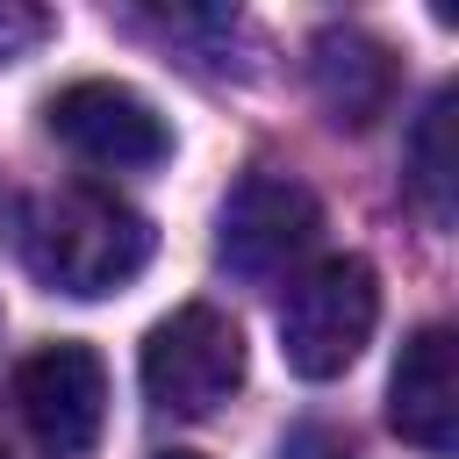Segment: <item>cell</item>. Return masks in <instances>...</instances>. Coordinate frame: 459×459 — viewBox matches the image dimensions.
Masks as SVG:
<instances>
[{"instance_id":"10","label":"cell","mask_w":459,"mask_h":459,"mask_svg":"<svg viewBox=\"0 0 459 459\" xmlns=\"http://www.w3.org/2000/svg\"><path fill=\"white\" fill-rule=\"evenodd\" d=\"M43 29H50V22H43L36 7H7V0H0V65H7V57H22Z\"/></svg>"},{"instance_id":"5","label":"cell","mask_w":459,"mask_h":459,"mask_svg":"<svg viewBox=\"0 0 459 459\" xmlns=\"http://www.w3.org/2000/svg\"><path fill=\"white\" fill-rule=\"evenodd\" d=\"M14 409L50 459H86L108 430V366L93 344H43L14 366Z\"/></svg>"},{"instance_id":"6","label":"cell","mask_w":459,"mask_h":459,"mask_svg":"<svg viewBox=\"0 0 459 459\" xmlns=\"http://www.w3.org/2000/svg\"><path fill=\"white\" fill-rule=\"evenodd\" d=\"M50 136L65 151H79L86 165H108V172H151L172 158V129L165 115L122 86V79H72L65 93H50Z\"/></svg>"},{"instance_id":"3","label":"cell","mask_w":459,"mask_h":459,"mask_svg":"<svg viewBox=\"0 0 459 459\" xmlns=\"http://www.w3.org/2000/svg\"><path fill=\"white\" fill-rule=\"evenodd\" d=\"M136 373H143V394L165 416H215L244 387V330L222 308L186 301L143 337V366Z\"/></svg>"},{"instance_id":"8","label":"cell","mask_w":459,"mask_h":459,"mask_svg":"<svg viewBox=\"0 0 459 459\" xmlns=\"http://www.w3.org/2000/svg\"><path fill=\"white\" fill-rule=\"evenodd\" d=\"M308 86H316V100L337 129H366L394 100V50L366 29H351V22L323 29L308 43Z\"/></svg>"},{"instance_id":"9","label":"cell","mask_w":459,"mask_h":459,"mask_svg":"<svg viewBox=\"0 0 459 459\" xmlns=\"http://www.w3.org/2000/svg\"><path fill=\"white\" fill-rule=\"evenodd\" d=\"M452 179H459V151H452V86H445L409 129V194L437 230L452 222Z\"/></svg>"},{"instance_id":"7","label":"cell","mask_w":459,"mask_h":459,"mask_svg":"<svg viewBox=\"0 0 459 459\" xmlns=\"http://www.w3.org/2000/svg\"><path fill=\"white\" fill-rule=\"evenodd\" d=\"M387 423L402 430V445L452 459V445H459V373H452V330L445 323H423L402 344L394 380H387Z\"/></svg>"},{"instance_id":"11","label":"cell","mask_w":459,"mask_h":459,"mask_svg":"<svg viewBox=\"0 0 459 459\" xmlns=\"http://www.w3.org/2000/svg\"><path fill=\"white\" fill-rule=\"evenodd\" d=\"M158 459H201V452H158Z\"/></svg>"},{"instance_id":"2","label":"cell","mask_w":459,"mask_h":459,"mask_svg":"<svg viewBox=\"0 0 459 459\" xmlns=\"http://www.w3.org/2000/svg\"><path fill=\"white\" fill-rule=\"evenodd\" d=\"M380 323V280L366 258H316L287 280L280 301V359L301 380H337Z\"/></svg>"},{"instance_id":"12","label":"cell","mask_w":459,"mask_h":459,"mask_svg":"<svg viewBox=\"0 0 459 459\" xmlns=\"http://www.w3.org/2000/svg\"><path fill=\"white\" fill-rule=\"evenodd\" d=\"M0 459H14V452H7V437H0Z\"/></svg>"},{"instance_id":"1","label":"cell","mask_w":459,"mask_h":459,"mask_svg":"<svg viewBox=\"0 0 459 459\" xmlns=\"http://www.w3.org/2000/svg\"><path fill=\"white\" fill-rule=\"evenodd\" d=\"M151 251H158L151 215H136L108 186H57V194H36L22 215L29 273L57 294H79V301L129 287L151 265Z\"/></svg>"},{"instance_id":"4","label":"cell","mask_w":459,"mask_h":459,"mask_svg":"<svg viewBox=\"0 0 459 459\" xmlns=\"http://www.w3.org/2000/svg\"><path fill=\"white\" fill-rule=\"evenodd\" d=\"M323 237V201L287 172H244L215 222V258L237 280H280L294 273Z\"/></svg>"}]
</instances>
